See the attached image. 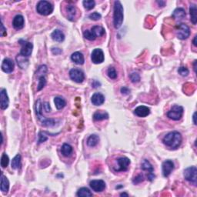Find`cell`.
I'll return each mask as SVG.
<instances>
[{
  "instance_id": "1",
  "label": "cell",
  "mask_w": 197,
  "mask_h": 197,
  "mask_svg": "<svg viewBox=\"0 0 197 197\" xmlns=\"http://www.w3.org/2000/svg\"><path fill=\"white\" fill-rule=\"evenodd\" d=\"M182 135L180 132L177 131H173L169 132L164 136L162 142L165 145L170 149H176L180 146L182 143Z\"/></svg>"
},
{
  "instance_id": "2",
  "label": "cell",
  "mask_w": 197,
  "mask_h": 197,
  "mask_svg": "<svg viewBox=\"0 0 197 197\" xmlns=\"http://www.w3.org/2000/svg\"><path fill=\"white\" fill-rule=\"evenodd\" d=\"M113 24L115 29L121 27L123 22V7L120 1L114 3V11H113Z\"/></svg>"
},
{
  "instance_id": "3",
  "label": "cell",
  "mask_w": 197,
  "mask_h": 197,
  "mask_svg": "<svg viewBox=\"0 0 197 197\" xmlns=\"http://www.w3.org/2000/svg\"><path fill=\"white\" fill-rule=\"evenodd\" d=\"M105 34V29L102 26L99 25H95L91 30H86L83 33V36L85 39L89 40V41H93L96 40L97 37L103 36Z\"/></svg>"
},
{
  "instance_id": "4",
  "label": "cell",
  "mask_w": 197,
  "mask_h": 197,
  "mask_svg": "<svg viewBox=\"0 0 197 197\" xmlns=\"http://www.w3.org/2000/svg\"><path fill=\"white\" fill-rule=\"evenodd\" d=\"M36 11L42 16H49L53 11V6L48 1H40L36 6Z\"/></svg>"
},
{
  "instance_id": "5",
  "label": "cell",
  "mask_w": 197,
  "mask_h": 197,
  "mask_svg": "<svg viewBox=\"0 0 197 197\" xmlns=\"http://www.w3.org/2000/svg\"><path fill=\"white\" fill-rule=\"evenodd\" d=\"M183 111L184 110H183V108L181 106L175 105L167 113V116L170 120H174V121H178V120H181V118L183 117Z\"/></svg>"
},
{
  "instance_id": "6",
  "label": "cell",
  "mask_w": 197,
  "mask_h": 197,
  "mask_svg": "<svg viewBox=\"0 0 197 197\" xmlns=\"http://www.w3.org/2000/svg\"><path fill=\"white\" fill-rule=\"evenodd\" d=\"M19 43L22 45L21 50H20V55L23 57H29L31 56L33 52V43L25 41V40H20L19 41Z\"/></svg>"
},
{
  "instance_id": "7",
  "label": "cell",
  "mask_w": 197,
  "mask_h": 197,
  "mask_svg": "<svg viewBox=\"0 0 197 197\" xmlns=\"http://www.w3.org/2000/svg\"><path fill=\"white\" fill-rule=\"evenodd\" d=\"M196 173L197 169L196 166H190L184 170V178L187 181L193 183L194 186L196 185Z\"/></svg>"
},
{
  "instance_id": "8",
  "label": "cell",
  "mask_w": 197,
  "mask_h": 197,
  "mask_svg": "<svg viewBox=\"0 0 197 197\" xmlns=\"http://www.w3.org/2000/svg\"><path fill=\"white\" fill-rule=\"evenodd\" d=\"M177 37L178 39L181 40H186L188 37H189L190 30L188 25L184 23H181L177 25Z\"/></svg>"
},
{
  "instance_id": "9",
  "label": "cell",
  "mask_w": 197,
  "mask_h": 197,
  "mask_svg": "<svg viewBox=\"0 0 197 197\" xmlns=\"http://www.w3.org/2000/svg\"><path fill=\"white\" fill-rule=\"evenodd\" d=\"M69 77L72 80L77 83H81L85 79L84 72L78 69H72L69 72Z\"/></svg>"
},
{
  "instance_id": "10",
  "label": "cell",
  "mask_w": 197,
  "mask_h": 197,
  "mask_svg": "<svg viewBox=\"0 0 197 197\" xmlns=\"http://www.w3.org/2000/svg\"><path fill=\"white\" fill-rule=\"evenodd\" d=\"M117 167L114 168L115 172H124L128 169L130 164V160L126 157H121L117 159Z\"/></svg>"
},
{
  "instance_id": "11",
  "label": "cell",
  "mask_w": 197,
  "mask_h": 197,
  "mask_svg": "<svg viewBox=\"0 0 197 197\" xmlns=\"http://www.w3.org/2000/svg\"><path fill=\"white\" fill-rule=\"evenodd\" d=\"M105 59L104 53L100 49H95L91 54V60L93 63L100 64L103 62Z\"/></svg>"
},
{
  "instance_id": "12",
  "label": "cell",
  "mask_w": 197,
  "mask_h": 197,
  "mask_svg": "<svg viewBox=\"0 0 197 197\" xmlns=\"http://www.w3.org/2000/svg\"><path fill=\"white\" fill-rule=\"evenodd\" d=\"M89 186L93 191L96 193H101L106 189V183L103 180H92L89 183Z\"/></svg>"
},
{
  "instance_id": "13",
  "label": "cell",
  "mask_w": 197,
  "mask_h": 197,
  "mask_svg": "<svg viewBox=\"0 0 197 197\" xmlns=\"http://www.w3.org/2000/svg\"><path fill=\"white\" fill-rule=\"evenodd\" d=\"M162 174L165 177H168L174 169V163L171 160H166L163 162L162 166Z\"/></svg>"
},
{
  "instance_id": "14",
  "label": "cell",
  "mask_w": 197,
  "mask_h": 197,
  "mask_svg": "<svg viewBox=\"0 0 197 197\" xmlns=\"http://www.w3.org/2000/svg\"><path fill=\"white\" fill-rule=\"evenodd\" d=\"M15 64L13 61L10 59H5L3 61V63H2V69L4 72L6 73H11L13 72V71L14 70Z\"/></svg>"
},
{
  "instance_id": "15",
  "label": "cell",
  "mask_w": 197,
  "mask_h": 197,
  "mask_svg": "<svg viewBox=\"0 0 197 197\" xmlns=\"http://www.w3.org/2000/svg\"><path fill=\"white\" fill-rule=\"evenodd\" d=\"M0 99H1V103H0V106L3 110L6 109L8 107V104H9V99H8L7 92H6V89H2L1 92H0Z\"/></svg>"
},
{
  "instance_id": "16",
  "label": "cell",
  "mask_w": 197,
  "mask_h": 197,
  "mask_svg": "<svg viewBox=\"0 0 197 197\" xmlns=\"http://www.w3.org/2000/svg\"><path fill=\"white\" fill-rule=\"evenodd\" d=\"M24 17L22 16V15H16L14 17V19H13V25L16 29H23L24 27Z\"/></svg>"
},
{
  "instance_id": "17",
  "label": "cell",
  "mask_w": 197,
  "mask_h": 197,
  "mask_svg": "<svg viewBox=\"0 0 197 197\" xmlns=\"http://www.w3.org/2000/svg\"><path fill=\"white\" fill-rule=\"evenodd\" d=\"M149 113H150V109L145 106H138L134 110V114L138 117H146L149 115Z\"/></svg>"
},
{
  "instance_id": "18",
  "label": "cell",
  "mask_w": 197,
  "mask_h": 197,
  "mask_svg": "<svg viewBox=\"0 0 197 197\" xmlns=\"http://www.w3.org/2000/svg\"><path fill=\"white\" fill-rule=\"evenodd\" d=\"M91 101L95 106H101L105 102V96L102 93H96L93 95L91 98Z\"/></svg>"
},
{
  "instance_id": "19",
  "label": "cell",
  "mask_w": 197,
  "mask_h": 197,
  "mask_svg": "<svg viewBox=\"0 0 197 197\" xmlns=\"http://www.w3.org/2000/svg\"><path fill=\"white\" fill-rule=\"evenodd\" d=\"M66 12L68 19L70 21H74L76 16V13H77L76 8L72 5H68L66 8Z\"/></svg>"
},
{
  "instance_id": "20",
  "label": "cell",
  "mask_w": 197,
  "mask_h": 197,
  "mask_svg": "<svg viewBox=\"0 0 197 197\" xmlns=\"http://www.w3.org/2000/svg\"><path fill=\"white\" fill-rule=\"evenodd\" d=\"M71 59H72V62L78 64V65H83L85 62L84 56L80 52H75L74 53H72L71 56Z\"/></svg>"
},
{
  "instance_id": "21",
  "label": "cell",
  "mask_w": 197,
  "mask_h": 197,
  "mask_svg": "<svg viewBox=\"0 0 197 197\" xmlns=\"http://www.w3.org/2000/svg\"><path fill=\"white\" fill-rule=\"evenodd\" d=\"M173 17L176 21H180V20L183 19L186 17V12H185L184 8H177L176 9H175L173 13Z\"/></svg>"
},
{
  "instance_id": "22",
  "label": "cell",
  "mask_w": 197,
  "mask_h": 197,
  "mask_svg": "<svg viewBox=\"0 0 197 197\" xmlns=\"http://www.w3.org/2000/svg\"><path fill=\"white\" fill-rule=\"evenodd\" d=\"M51 37H52V39L54 41L58 42H62L64 41V40H65V35H64L63 33L59 29L54 30V31L52 32V35H51Z\"/></svg>"
},
{
  "instance_id": "23",
  "label": "cell",
  "mask_w": 197,
  "mask_h": 197,
  "mask_svg": "<svg viewBox=\"0 0 197 197\" xmlns=\"http://www.w3.org/2000/svg\"><path fill=\"white\" fill-rule=\"evenodd\" d=\"M1 191L3 193H7L8 189H9V182H8V179L2 173L1 175Z\"/></svg>"
},
{
  "instance_id": "24",
  "label": "cell",
  "mask_w": 197,
  "mask_h": 197,
  "mask_svg": "<svg viewBox=\"0 0 197 197\" xmlns=\"http://www.w3.org/2000/svg\"><path fill=\"white\" fill-rule=\"evenodd\" d=\"M42 105L41 103V100L38 99V101L35 103V113H36L37 117L40 120H41V122L45 120V116L42 115Z\"/></svg>"
},
{
  "instance_id": "25",
  "label": "cell",
  "mask_w": 197,
  "mask_h": 197,
  "mask_svg": "<svg viewBox=\"0 0 197 197\" xmlns=\"http://www.w3.org/2000/svg\"><path fill=\"white\" fill-rule=\"evenodd\" d=\"M93 119L96 121H101V120H108L109 119V114L105 111H102V110H99V111L96 112L93 115Z\"/></svg>"
},
{
  "instance_id": "26",
  "label": "cell",
  "mask_w": 197,
  "mask_h": 197,
  "mask_svg": "<svg viewBox=\"0 0 197 197\" xmlns=\"http://www.w3.org/2000/svg\"><path fill=\"white\" fill-rule=\"evenodd\" d=\"M72 152H73V149L69 144L65 143L62 145V149H61V152H62V154L64 156L69 157V156H72Z\"/></svg>"
},
{
  "instance_id": "27",
  "label": "cell",
  "mask_w": 197,
  "mask_h": 197,
  "mask_svg": "<svg viewBox=\"0 0 197 197\" xmlns=\"http://www.w3.org/2000/svg\"><path fill=\"white\" fill-rule=\"evenodd\" d=\"M189 13H190V20L193 23V24L196 25L197 23V9L196 5H192L189 8Z\"/></svg>"
},
{
  "instance_id": "28",
  "label": "cell",
  "mask_w": 197,
  "mask_h": 197,
  "mask_svg": "<svg viewBox=\"0 0 197 197\" xmlns=\"http://www.w3.org/2000/svg\"><path fill=\"white\" fill-rule=\"evenodd\" d=\"M98 142H99V137H98L97 135L93 134V135H91L88 138L87 145L89 146V147H94L97 145Z\"/></svg>"
},
{
  "instance_id": "29",
  "label": "cell",
  "mask_w": 197,
  "mask_h": 197,
  "mask_svg": "<svg viewBox=\"0 0 197 197\" xmlns=\"http://www.w3.org/2000/svg\"><path fill=\"white\" fill-rule=\"evenodd\" d=\"M77 196L79 197H88V196H93V193H91V191L88 188L83 187L80 188L78 190L77 193H76Z\"/></svg>"
},
{
  "instance_id": "30",
  "label": "cell",
  "mask_w": 197,
  "mask_h": 197,
  "mask_svg": "<svg viewBox=\"0 0 197 197\" xmlns=\"http://www.w3.org/2000/svg\"><path fill=\"white\" fill-rule=\"evenodd\" d=\"M141 168H142V170L147 171L149 173H153L154 171L153 166H152L150 162L148 160H146V159H144L143 162L141 165ZM149 173H148V174H149Z\"/></svg>"
},
{
  "instance_id": "31",
  "label": "cell",
  "mask_w": 197,
  "mask_h": 197,
  "mask_svg": "<svg viewBox=\"0 0 197 197\" xmlns=\"http://www.w3.org/2000/svg\"><path fill=\"white\" fill-rule=\"evenodd\" d=\"M54 103H55L56 109L59 110L63 109L66 105V100L64 99V98H62V97H59V96L54 98Z\"/></svg>"
},
{
  "instance_id": "32",
  "label": "cell",
  "mask_w": 197,
  "mask_h": 197,
  "mask_svg": "<svg viewBox=\"0 0 197 197\" xmlns=\"http://www.w3.org/2000/svg\"><path fill=\"white\" fill-rule=\"evenodd\" d=\"M11 166L13 169H19V168H20V166H21V156H20L19 154H17V155L13 158V161H12Z\"/></svg>"
},
{
  "instance_id": "33",
  "label": "cell",
  "mask_w": 197,
  "mask_h": 197,
  "mask_svg": "<svg viewBox=\"0 0 197 197\" xmlns=\"http://www.w3.org/2000/svg\"><path fill=\"white\" fill-rule=\"evenodd\" d=\"M39 77V84L38 87H37V91H40L41 89L45 87V84H46V79H45V76H40Z\"/></svg>"
},
{
  "instance_id": "34",
  "label": "cell",
  "mask_w": 197,
  "mask_h": 197,
  "mask_svg": "<svg viewBox=\"0 0 197 197\" xmlns=\"http://www.w3.org/2000/svg\"><path fill=\"white\" fill-rule=\"evenodd\" d=\"M83 4L86 9L91 10L94 8L96 3H95V1H93V0H85V1H83Z\"/></svg>"
},
{
  "instance_id": "35",
  "label": "cell",
  "mask_w": 197,
  "mask_h": 197,
  "mask_svg": "<svg viewBox=\"0 0 197 197\" xmlns=\"http://www.w3.org/2000/svg\"><path fill=\"white\" fill-rule=\"evenodd\" d=\"M107 74H108V76L112 79H115L117 78V72L115 70V69L113 66H110L108 69V71H107Z\"/></svg>"
},
{
  "instance_id": "36",
  "label": "cell",
  "mask_w": 197,
  "mask_h": 197,
  "mask_svg": "<svg viewBox=\"0 0 197 197\" xmlns=\"http://www.w3.org/2000/svg\"><path fill=\"white\" fill-rule=\"evenodd\" d=\"M8 162H9V158H8L7 154L5 153L4 152V153L3 154V156H2V158H1V166L3 168L7 167L8 165Z\"/></svg>"
},
{
  "instance_id": "37",
  "label": "cell",
  "mask_w": 197,
  "mask_h": 197,
  "mask_svg": "<svg viewBox=\"0 0 197 197\" xmlns=\"http://www.w3.org/2000/svg\"><path fill=\"white\" fill-rule=\"evenodd\" d=\"M55 123H56L55 120H52V119H47V118H45V120L42 122V125H44V126H47V127L53 126V125H55Z\"/></svg>"
},
{
  "instance_id": "38",
  "label": "cell",
  "mask_w": 197,
  "mask_h": 197,
  "mask_svg": "<svg viewBox=\"0 0 197 197\" xmlns=\"http://www.w3.org/2000/svg\"><path fill=\"white\" fill-rule=\"evenodd\" d=\"M178 72H179V74L182 76H187L188 74L189 73V71L186 67L181 66V67H179V69H178Z\"/></svg>"
},
{
  "instance_id": "39",
  "label": "cell",
  "mask_w": 197,
  "mask_h": 197,
  "mask_svg": "<svg viewBox=\"0 0 197 197\" xmlns=\"http://www.w3.org/2000/svg\"><path fill=\"white\" fill-rule=\"evenodd\" d=\"M130 79H131V81L132 83H139L140 81V76L136 72H133V73L130 75Z\"/></svg>"
},
{
  "instance_id": "40",
  "label": "cell",
  "mask_w": 197,
  "mask_h": 197,
  "mask_svg": "<svg viewBox=\"0 0 197 197\" xmlns=\"http://www.w3.org/2000/svg\"><path fill=\"white\" fill-rule=\"evenodd\" d=\"M47 140H48V137L45 135V132H40V134H39V143H42V142H45Z\"/></svg>"
},
{
  "instance_id": "41",
  "label": "cell",
  "mask_w": 197,
  "mask_h": 197,
  "mask_svg": "<svg viewBox=\"0 0 197 197\" xmlns=\"http://www.w3.org/2000/svg\"><path fill=\"white\" fill-rule=\"evenodd\" d=\"M143 180H144L143 176H142V175H138V176H136V177L134 178L133 180H132V183H133V184H139V183L143 182Z\"/></svg>"
},
{
  "instance_id": "42",
  "label": "cell",
  "mask_w": 197,
  "mask_h": 197,
  "mask_svg": "<svg viewBox=\"0 0 197 197\" xmlns=\"http://www.w3.org/2000/svg\"><path fill=\"white\" fill-rule=\"evenodd\" d=\"M89 19L92 20H94V21H97V20L101 19V15L98 13H93L92 14L89 15Z\"/></svg>"
},
{
  "instance_id": "43",
  "label": "cell",
  "mask_w": 197,
  "mask_h": 197,
  "mask_svg": "<svg viewBox=\"0 0 197 197\" xmlns=\"http://www.w3.org/2000/svg\"><path fill=\"white\" fill-rule=\"evenodd\" d=\"M0 35H1L2 37L6 36V35H7V33H6V29L5 28L3 22H2V25H1V31H0Z\"/></svg>"
},
{
  "instance_id": "44",
  "label": "cell",
  "mask_w": 197,
  "mask_h": 197,
  "mask_svg": "<svg viewBox=\"0 0 197 197\" xmlns=\"http://www.w3.org/2000/svg\"><path fill=\"white\" fill-rule=\"evenodd\" d=\"M52 52L54 55H59V54H60L61 52H62V50L59 48H52Z\"/></svg>"
},
{
  "instance_id": "45",
  "label": "cell",
  "mask_w": 197,
  "mask_h": 197,
  "mask_svg": "<svg viewBox=\"0 0 197 197\" xmlns=\"http://www.w3.org/2000/svg\"><path fill=\"white\" fill-rule=\"evenodd\" d=\"M130 90L127 87H123L121 89V93L123 95H128L130 93Z\"/></svg>"
},
{
  "instance_id": "46",
  "label": "cell",
  "mask_w": 197,
  "mask_h": 197,
  "mask_svg": "<svg viewBox=\"0 0 197 197\" xmlns=\"http://www.w3.org/2000/svg\"><path fill=\"white\" fill-rule=\"evenodd\" d=\"M154 178H155V175H154V173H149V174L147 175V179L149 181L152 182L154 179Z\"/></svg>"
},
{
  "instance_id": "47",
  "label": "cell",
  "mask_w": 197,
  "mask_h": 197,
  "mask_svg": "<svg viewBox=\"0 0 197 197\" xmlns=\"http://www.w3.org/2000/svg\"><path fill=\"white\" fill-rule=\"evenodd\" d=\"M44 106V109H45V112L46 113H49V112L51 111V108H50V106H49V104L48 103H45V105H43Z\"/></svg>"
},
{
  "instance_id": "48",
  "label": "cell",
  "mask_w": 197,
  "mask_h": 197,
  "mask_svg": "<svg viewBox=\"0 0 197 197\" xmlns=\"http://www.w3.org/2000/svg\"><path fill=\"white\" fill-rule=\"evenodd\" d=\"M100 85H101V84H100L99 83L97 82V81L95 80L94 82L93 83V84H92V86H93V87H94V88H96V87H98V86H99Z\"/></svg>"
},
{
  "instance_id": "49",
  "label": "cell",
  "mask_w": 197,
  "mask_h": 197,
  "mask_svg": "<svg viewBox=\"0 0 197 197\" xmlns=\"http://www.w3.org/2000/svg\"><path fill=\"white\" fill-rule=\"evenodd\" d=\"M157 3L159 5V6H161L162 7H163V6H165V4H166V2L160 1V2H157Z\"/></svg>"
},
{
  "instance_id": "50",
  "label": "cell",
  "mask_w": 197,
  "mask_h": 197,
  "mask_svg": "<svg viewBox=\"0 0 197 197\" xmlns=\"http://www.w3.org/2000/svg\"><path fill=\"white\" fill-rule=\"evenodd\" d=\"M196 39H197V36L196 35V36L194 37V40H193V45H194L195 46H197V44H196Z\"/></svg>"
},
{
  "instance_id": "51",
  "label": "cell",
  "mask_w": 197,
  "mask_h": 197,
  "mask_svg": "<svg viewBox=\"0 0 197 197\" xmlns=\"http://www.w3.org/2000/svg\"><path fill=\"white\" fill-rule=\"evenodd\" d=\"M196 113H195L194 114H193V122H194V124H195V125H196Z\"/></svg>"
},
{
  "instance_id": "52",
  "label": "cell",
  "mask_w": 197,
  "mask_h": 197,
  "mask_svg": "<svg viewBox=\"0 0 197 197\" xmlns=\"http://www.w3.org/2000/svg\"><path fill=\"white\" fill-rule=\"evenodd\" d=\"M196 60L194 61V71L195 72H196Z\"/></svg>"
},
{
  "instance_id": "53",
  "label": "cell",
  "mask_w": 197,
  "mask_h": 197,
  "mask_svg": "<svg viewBox=\"0 0 197 197\" xmlns=\"http://www.w3.org/2000/svg\"><path fill=\"white\" fill-rule=\"evenodd\" d=\"M120 196H128V194H126V193H121V194H120Z\"/></svg>"
}]
</instances>
